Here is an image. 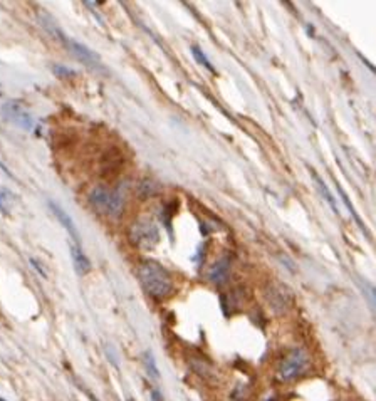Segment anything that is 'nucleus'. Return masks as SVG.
<instances>
[{"label":"nucleus","instance_id":"f257e3e1","mask_svg":"<svg viewBox=\"0 0 376 401\" xmlns=\"http://www.w3.org/2000/svg\"><path fill=\"white\" fill-rule=\"evenodd\" d=\"M138 277L143 289L155 299H167L174 292V279L158 262L143 261L138 267Z\"/></svg>","mask_w":376,"mask_h":401},{"label":"nucleus","instance_id":"f03ea898","mask_svg":"<svg viewBox=\"0 0 376 401\" xmlns=\"http://www.w3.org/2000/svg\"><path fill=\"white\" fill-rule=\"evenodd\" d=\"M89 204L98 210L99 213L110 215V217H118L123 212L124 198L119 190H113L108 187H96L89 193Z\"/></svg>","mask_w":376,"mask_h":401},{"label":"nucleus","instance_id":"7ed1b4c3","mask_svg":"<svg viewBox=\"0 0 376 401\" xmlns=\"http://www.w3.org/2000/svg\"><path fill=\"white\" fill-rule=\"evenodd\" d=\"M129 242L143 252H151L160 244V230L150 218H140L129 228Z\"/></svg>","mask_w":376,"mask_h":401},{"label":"nucleus","instance_id":"20e7f679","mask_svg":"<svg viewBox=\"0 0 376 401\" xmlns=\"http://www.w3.org/2000/svg\"><path fill=\"white\" fill-rule=\"evenodd\" d=\"M309 355L301 348H294L287 353L283 363L279 366V378L283 381H292V379L301 378L309 368Z\"/></svg>","mask_w":376,"mask_h":401},{"label":"nucleus","instance_id":"39448f33","mask_svg":"<svg viewBox=\"0 0 376 401\" xmlns=\"http://www.w3.org/2000/svg\"><path fill=\"white\" fill-rule=\"evenodd\" d=\"M2 116L6 118V121L15 124V126L25 129V131H32L34 126H36L32 114L17 101L6 103L2 106Z\"/></svg>","mask_w":376,"mask_h":401},{"label":"nucleus","instance_id":"423d86ee","mask_svg":"<svg viewBox=\"0 0 376 401\" xmlns=\"http://www.w3.org/2000/svg\"><path fill=\"white\" fill-rule=\"evenodd\" d=\"M64 46H66L81 63H84L86 66H89L93 69H103L99 55L94 53V51H91L88 46L81 44V42H77L74 41V39H69V37H66V41H64Z\"/></svg>","mask_w":376,"mask_h":401},{"label":"nucleus","instance_id":"0eeeda50","mask_svg":"<svg viewBox=\"0 0 376 401\" xmlns=\"http://www.w3.org/2000/svg\"><path fill=\"white\" fill-rule=\"evenodd\" d=\"M231 265H232V262L228 257L219 258V261L210 267L207 277H209L210 282L215 284V286H222V284L227 282L228 274H231Z\"/></svg>","mask_w":376,"mask_h":401},{"label":"nucleus","instance_id":"6e6552de","mask_svg":"<svg viewBox=\"0 0 376 401\" xmlns=\"http://www.w3.org/2000/svg\"><path fill=\"white\" fill-rule=\"evenodd\" d=\"M49 209L53 210L54 217L59 220L60 225H63V227L66 228V230L69 232V235L72 237V240H74L76 245L79 244V242H81V239H79V232H77V228H76V225H74V222H72V218L69 217V215H67L66 212H64L63 206H59L58 204H56V202L51 200V202H49Z\"/></svg>","mask_w":376,"mask_h":401},{"label":"nucleus","instance_id":"1a4fd4ad","mask_svg":"<svg viewBox=\"0 0 376 401\" xmlns=\"http://www.w3.org/2000/svg\"><path fill=\"white\" fill-rule=\"evenodd\" d=\"M311 176H313V180H314V183H316V188L319 190V193H321V195L324 197V200H326L328 204H330V206L332 209V212H335L336 215H339L338 202H336V198L332 197V193L330 192V188H328V185L324 183V180L316 173V170H313V168H311Z\"/></svg>","mask_w":376,"mask_h":401},{"label":"nucleus","instance_id":"9d476101","mask_svg":"<svg viewBox=\"0 0 376 401\" xmlns=\"http://www.w3.org/2000/svg\"><path fill=\"white\" fill-rule=\"evenodd\" d=\"M71 257H72V264H74L76 272L79 275H86L91 270V262L89 258L86 257V254L79 249V245H71Z\"/></svg>","mask_w":376,"mask_h":401},{"label":"nucleus","instance_id":"9b49d317","mask_svg":"<svg viewBox=\"0 0 376 401\" xmlns=\"http://www.w3.org/2000/svg\"><path fill=\"white\" fill-rule=\"evenodd\" d=\"M39 22H41L42 27H44L46 31L49 32L54 39H58V41H60V42L66 41V34L60 31L58 22H56V20L49 14H46V12H39Z\"/></svg>","mask_w":376,"mask_h":401},{"label":"nucleus","instance_id":"f8f14e48","mask_svg":"<svg viewBox=\"0 0 376 401\" xmlns=\"http://www.w3.org/2000/svg\"><path fill=\"white\" fill-rule=\"evenodd\" d=\"M336 188H338V193H339V197H341V200H343V204H344V205H346V209L349 210V213H351V217H353L354 220H356V223H358V225H360V228H361V230H363V232H365V234H366V235H368V230H366V227H365V225H363V222H361V218H360V215H358V212H356V209H354V206H353V204H351V202H349V198H348V195H346V193H344V190H343V188H341V187H339V183H338V185H336Z\"/></svg>","mask_w":376,"mask_h":401},{"label":"nucleus","instance_id":"ddd939ff","mask_svg":"<svg viewBox=\"0 0 376 401\" xmlns=\"http://www.w3.org/2000/svg\"><path fill=\"white\" fill-rule=\"evenodd\" d=\"M269 301L272 304V308L278 309L279 305L280 308H284V305L289 304V301H291V296H289V292H283V291H272L269 294Z\"/></svg>","mask_w":376,"mask_h":401},{"label":"nucleus","instance_id":"4468645a","mask_svg":"<svg viewBox=\"0 0 376 401\" xmlns=\"http://www.w3.org/2000/svg\"><path fill=\"white\" fill-rule=\"evenodd\" d=\"M145 368L146 371H148V374L151 378H155V379H158L160 378V373H158V366H157V361H155V356H153V353H150V351H146L145 353Z\"/></svg>","mask_w":376,"mask_h":401},{"label":"nucleus","instance_id":"2eb2a0df","mask_svg":"<svg viewBox=\"0 0 376 401\" xmlns=\"http://www.w3.org/2000/svg\"><path fill=\"white\" fill-rule=\"evenodd\" d=\"M192 54H193V58L197 59V63L200 64V66H203L205 69H209L210 72H215L214 66H212V63L209 61V58H207V55L203 54V51L200 49V47H198V46H192Z\"/></svg>","mask_w":376,"mask_h":401},{"label":"nucleus","instance_id":"dca6fc26","mask_svg":"<svg viewBox=\"0 0 376 401\" xmlns=\"http://www.w3.org/2000/svg\"><path fill=\"white\" fill-rule=\"evenodd\" d=\"M53 72H54V74L58 76V77H72V76H76L74 69L63 66V64H54V66H53Z\"/></svg>","mask_w":376,"mask_h":401},{"label":"nucleus","instance_id":"f3484780","mask_svg":"<svg viewBox=\"0 0 376 401\" xmlns=\"http://www.w3.org/2000/svg\"><path fill=\"white\" fill-rule=\"evenodd\" d=\"M361 289H363V294H370V308L375 309V289L373 286H370L368 282H360Z\"/></svg>","mask_w":376,"mask_h":401},{"label":"nucleus","instance_id":"a211bd4d","mask_svg":"<svg viewBox=\"0 0 376 401\" xmlns=\"http://www.w3.org/2000/svg\"><path fill=\"white\" fill-rule=\"evenodd\" d=\"M7 197H6V192H0V213H7Z\"/></svg>","mask_w":376,"mask_h":401},{"label":"nucleus","instance_id":"6ab92c4d","mask_svg":"<svg viewBox=\"0 0 376 401\" xmlns=\"http://www.w3.org/2000/svg\"><path fill=\"white\" fill-rule=\"evenodd\" d=\"M30 264L34 265V269H37V270H39V274H41L42 277H46V272H44V269H42L41 264H39V262L36 261V258H30Z\"/></svg>","mask_w":376,"mask_h":401},{"label":"nucleus","instance_id":"aec40b11","mask_svg":"<svg viewBox=\"0 0 376 401\" xmlns=\"http://www.w3.org/2000/svg\"><path fill=\"white\" fill-rule=\"evenodd\" d=\"M151 396H153V400H155V401H163V396L160 395L157 390H151Z\"/></svg>","mask_w":376,"mask_h":401},{"label":"nucleus","instance_id":"412c9836","mask_svg":"<svg viewBox=\"0 0 376 401\" xmlns=\"http://www.w3.org/2000/svg\"><path fill=\"white\" fill-rule=\"evenodd\" d=\"M0 168H2V171H4V173L8 175V176H11V178H12V173H11V171H8V168H6V165H4L2 162H0Z\"/></svg>","mask_w":376,"mask_h":401},{"label":"nucleus","instance_id":"4be33fe9","mask_svg":"<svg viewBox=\"0 0 376 401\" xmlns=\"http://www.w3.org/2000/svg\"><path fill=\"white\" fill-rule=\"evenodd\" d=\"M0 401H4V400H2V398H0Z\"/></svg>","mask_w":376,"mask_h":401},{"label":"nucleus","instance_id":"5701e85b","mask_svg":"<svg viewBox=\"0 0 376 401\" xmlns=\"http://www.w3.org/2000/svg\"><path fill=\"white\" fill-rule=\"evenodd\" d=\"M271 401H275V400H271Z\"/></svg>","mask_w":376,"mask_h":401},{"label":"nucleus","instance_id":"b1692460","mask_svg":"<svg viewBox=\"0 0 376 401\" xmlns=\"http://www.w3.org/2000/svg\"><path fill=\"white\" fill-rule=\"evenodd\" d=\"M129 401H133V400H129Z\"/></svg>","mask_w":376,"mask_h":401}]
</instances>
